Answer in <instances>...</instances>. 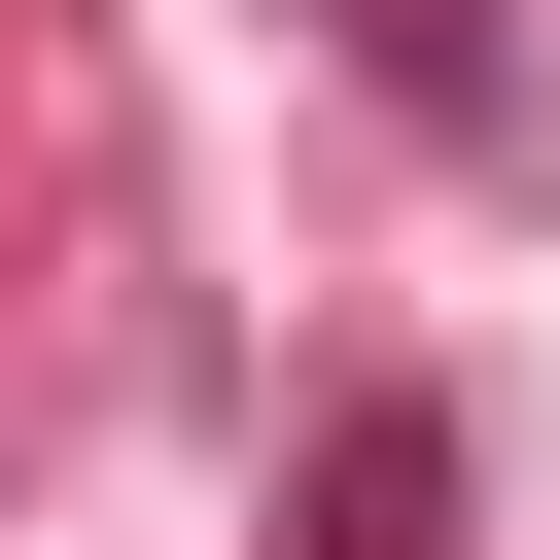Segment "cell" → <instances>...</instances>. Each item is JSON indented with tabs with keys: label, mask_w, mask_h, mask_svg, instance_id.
<instances>
[{
	"label": "cell",
	"mask_w": 560,
	"mask_h": 560,
	"mask_svg": "<svg viewBox=\"0 0 560 560\" xmlns=\"http://www.w3.org/2000/svg\"><path fill=\"white\" fill-rule=\"evenodd\" d=\"M315 560H455V420H420V385H385V420L315 455Z\"/></svg>",
	"instance_id": "1"
}]
</instances>
